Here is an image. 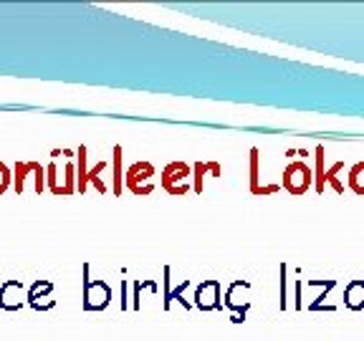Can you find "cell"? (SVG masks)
<instances>
[{
    "mask_svg": "<svg viewBox=\"0 0 364 341\" xmlns=\"http://www.w3.org/2000/svg\"><path fill=\"white\" fill-rule=\"evenodd\" d=\"M349 188H352L359 197H364V162L352 167V172H349Z\"/></svg>",
    "mask_w": 364,
    "mask_h": 341,
    "instance_id": "obj_7",
    "label": "cell"
},
{
    "mask_svg": "<svg viewBox=\"0 0 364 341\" xmlns=\"http://www.w3.org/2000/svg\"><path fill=\"white\" fill-rule=\"evenodd\" d=\"M51 293H53V283H51V281L38 278L28 291H26V301H28L31 306L38 311V308H41V298H51Z\"/></svg>",
    "mask_w": 364,
    "mask_h": 341,
    "instance_id": "obj_5",
    "label": "cell"
},
{
    "mask_svg": "<svg viewBox=\"0 0 364 341\" xmlns=\"http://www.w3.org/2000/svg\"><path fill=\"white\" fill-rule=\"evenodd\" d=\"M114 195H122V144H114Z\"/></svg>",
    "mask_w": 364,
    "mask_h": 341,
    "instance_id": "obj_8",
    "label": "cell"
},
{
    "mask_svg": "<svg viewBox=\"0 0 364 341\" xmlns=\"http://www.w3.org/2000/svg\"><path fill=\"white\" fill-rule=\"evenodd\" d=\"M26 306V286L21 278H8L0 286V308L3 311H21Z\"/></svg>",
    "mask_w": 364,
    "mask_h": 341,
    "instance_id": "obj_3",
    "label": "cell"
},
{
    "mask_svg": "<svg viewBox=\"0 0 364 341\" xmlns=\"http://www.w3.org/2000/svg\"><path fill=\"white\" fill-rule=\"evenodd\" d=\"M76 157H79V159H76V193L84 195L86 188H89V182H94V185H97L99 193H107V185L99 180V175L107 170V162L102 159V162H99L94 170H86V147L76 149Z\"/></svg>",
    "mask_w": 364,
    "mask_h": 341,
    "instance_id": "obj_2",
    "label": "cell"
},
{
    "mask_svg": "<svg viewBox=\"0 0 364 341\" xmlns=\"http://www.w3.org/2000/svg\"><path fill=\"white\" fill-rule=\"evenodd\" d=\"M316 159H318V172H316V190L324 193V147H316Z\"/></svg>",
    "mask_w": 364,
    "mask_h": 341,
    "instance_id": "obj_10",
    "label": "cell"
},
{
    "mask_svg": "<svg viewBox=\"0 0 364 341\" xmlns=\"http://www.w3.org/2000/svg\"><path fill=\"white\" fill-rule=\"evenodd\" d=\"M195 306L200 311H215V308L223 306L220 301V283L218 281H203L195 291Z\"/></svg>",
    "mask_w": 364,
    "mask_h": 341,
    "instance_id": "obj_4",
    "label": "cell"
},
{
    "mask_svg": "<svg viewBox=\"0 0 364 341\" xmlns=\"http://www.w3.org/2000/svg\"><path fill=\"white\" fill-rule=\"evenodd\" d=\"M208 170H213V165H203V162H198V165H195V175H198V182H195V193H203V175Z\"/></svg>",
    "mask_w": 364,
    "mask_h": 341,
    "instance_id": "obj_12",
    "label": "cell"
},
{
    "mask_svg": "<svg viewBox=\"0 0 364 341\" xmlns=\"http://www.w3.org/2000/svg\"><path fill=\"white\" fill-rule=\"evenodd\" d=\"M152 175H154V167L149 165V162H136V165L127 172V188L132 190L136 185V180H149Z\"/></svg>",
    "mask_w": 364,
    "mask_h": 341,
    "instance_id": "obj_6",
    "label": "cell"
},
{
    "mask_svg": "<svg viewBox=\"0 0 364 341\" xmlns=\"http://www.w3.org/2000/svg\"><path fill=\"white\" fill-rule=\"evenodd\" d=\"M81 283H84V311H104L109 306V301H112V288L102 278H89V263H84V278H81Z\"/></svg>",
    "mask_w": 364,
    "mask_h": 341,
    "instance_id": "obj_1",
    "label": "cell"
},
{
    "mask_svg": "<svg viewBox=\"0 0 364 341\" xmlns=\"http://www.w3.org/2000/svg\"><path fill=\"white\" fill-rule=\"evenodd\" d=\"M258 190V149H250V193Z\"/></svg>",
    "mask_w": 364,
    "mask_h": 341,
    "instance_id": "obj_9",
    "label": "cell"
},
{
    "mask_svg": "<svg viewBox=\"0 0 364 341\" xmlns=\"http://www.w3.org/2000/svg\"><path fill=\"white\" fill-rule=\"evenodd\" d=\"M11 182H13V172L8 170V165H3V162H0V195L8 193Z\"/></svg>",
    "mask_w": 364,
    "mask_h": 341,
    "instance_id": "obj_11",
    "label": "cell"
}]
</instances>
